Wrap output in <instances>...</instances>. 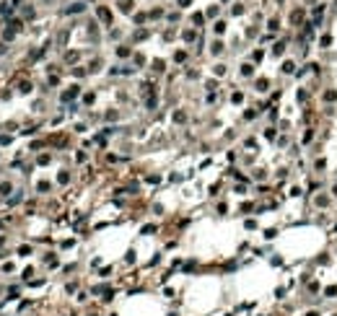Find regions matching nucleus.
Returning <instances> with one entry per match:
<instances>
[{"instance_id":"obj_1","label":"nucleus","mask_w":337,"mask_h":316,"mask_svg":"<svg viewBox=\"0 0 337 316\" xmlns=\"http://www.w3.org/2000/svg\"><path fill=\"white\" fill-rule=\"evenodd\" d=\"M99 16H101L104 21H109V18H112V16H109V11H106V8H99Z\"/></svg>"},{"instance_id":"obj_2","label":"nucleus","mask_w":337,"mask_h":316,"mask_svg":"<svg viewBox=\"0 0 337 316\" xmlns=\"http://www.w3.org/2000/svg\"><path fill=\"white\" fill-rule=\"evenodd\" d=\"M11 192V184H0V194H8Z\"/></svg>"}]
</instances>
